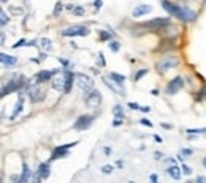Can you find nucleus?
Returning a JSON list of instances; mask_svg holds the SVG:
<instances>
[{"instance_id":"f257e3e1","label":"nucleus","mask_w":206,"mask_h":183,"mask_svg":"<svg viewBox=\"0 0 206 183\" xmlns=\"http://www.w3.org/2000/svg\"><path fill=\"white\" fill-rule=\"evenodd\" d=\"M162 6H164L170 14H173L179 21H184V22H190V21L195 19V13L192 10H189L187 6H178L175 3L168 2V0H162Z\"/></svg>"},{"instance_id":"f03ea898","label":"nucleus","mask_w":206,"mask_h":183,"mask_svg":"<svg viewBox=\"0 0 206 183\" xmlns=\"http://www.w3.org/2000/svg\"><path fill=\"white\" fill-rule=\"evenodd\" d=\"M76 84H78V87H79L84 93H89V92L94 90V81L87 76V74L78 73V74H76Z\"/></svg>"},{"instance_id":"7ed1b4c3","label":"nucleus","mask_w":206,"mask_h":183,"mask_svg":"<svg viewBox=\"0 0 206 183\" xmlns=\"http://www.w3.org/2000/svg\"><path fill=\"white\" fill-rule=\"evenodd\" d=\"M86 35H89V30L84 25H71L62 30V36H86Z\"/></svg>"},{"instance_id":"20e7f679","label":"nucleus","mask_w":206,"mask_h":183,"mask_svg":"<svg viewBox=\"0 0 206 183\" xmlns=\"http://www.w3.org/2000/svg\"><path fill=\"white\" fill-rule=\"evenodd\" d=\"M178 63H179L178 57H164V59L157 63V70L162 71V73H165V71L171 70L173 67H176Z\"/></svg>"},{"instance_id":"39448f33","label":"nucleus","mask_w":206,"mask_h":183,"mask_svg":"<svg viewBox=\"0 0 206 183\" xmlns=\"http://www.w3.org/2000/svg\"><path fill=\"white\" fill-rule=\"evenodd\" d=\"M22 81H24L22 78H18V79L10 81V82H8V85H5V87L2 89V98H3V96H6V95H10L11 92L18 90L19 87H22V85H24V82H22Z\"/></svg>"},{"instance_id":"423d86ee","label":"nucleus","mask_w":206,"mask_h":183,"mask_svg":"<svg viewBox=\"0 0 206 183\" xmlns=\"http://www.w3.org/2000/svg\"><path fill=\"white\" fill-rule=\"evenodd\" d=\"M103 82H105V85L106 87H110L114 93H117V95H121V96H124V87H122V84H119V82H116L114 79H111L110 76H105L103 78Z\"/></svg>"},{"instance_id":"0eeeda50","label":"nucleus","mask_w":206,"mask_h":183,"mask_svg":"<svg viewBox=\"0 0 206 183\" xmlns=\"http://www.w3.org/2000/svg\"><path fill=\"white\" fill-rule=\"evenodd\" d=\"M92 120H94L92 115H81L76 120V123H75V130H78V131L87 130V128L92 125Z\"/></svg>"},{"instance_id":"6e6552de","label":"nucleus","mask_w":206,"mask_h":183,"mask_svg":"<svg viewBox=\"0 0 206 183\" xmlns=\"http://www.w3.org/2000/svg\"><path fill=\"white\" fill-rule=\"evenodd\" d=\"M102 103V95L99 90H92L87 93V96H86V104H87L89 107H97Z\"/></svg>"},{"instance_id":"1a4fd4ad","label":"nucleus","mask_w":206,"mask_h":183,"mask_svg":"<svg viewBox=\"0 0 206 183\" xmlns=\"http://www.w3.org/2000/svg\"><path fill=\"white\" fill-rule=\"evenodd\" d=\"M182 78H175V79H171L167 85V89H165V93L167 95H175L181 87H182Z\"/></svg>"},{"instance_id":"9d476101","label":"nucleus","mask_w":206,"mask_h":183,"mask_svg":"<svg viewBox=\"0 0 206 183\" xmlns=\"http://www.w3.org/2000/svg\"><path fill=\"white\" fill-rule=\"evenodd\" d=\"M76 144H78V142H71V144H65V145L57 147V148L52 152L51 159H57V158H62V156H67V155H68V148H71L73 145H76Z\"/></svg>"},{"instance_id":"9b49d317","label":"nucleus","mask_w":206,"mask_h":183,"mask_svg":"<svg viewBox=\"0 0 206 183\" xmlns=\"http://www.w3.org/2000/svg\"><path fill=\"white\" fill-rule=\"evenodd\" d=\"M167 25H170L168 17H156L152 21H149V22H146V27H149V29H162Z\"/></svg>"},{"instance_id":"f8f14e48","label":"nucleus","mask_w":206,"mask_h":183,"mask_svg":"<svg viewBox=\"0 0 206 183\" xmlns=\"http://www.w3.org/2000/svg\"><path fill=\"white\" fill-rule=\"evenodd\" d=\"M49 177V164L43 163L38 166V170H37V175H35V180L40 181V180H46Z\"/></svg>"},{"instance_id":"ddd939ff","label":"nucleus","mask_w":206,"mask_h":183,"mask_svg":"<svg viewBox=\"0 0 206 183\" xmlns=\"http://www.w3.org/2000/svg\"><path fill=\"white\" fill-rule=\"evenodd\" d=\"M54 74H56V71H40V73H37V76H35V82L37 84L48 82Z\"/></svg>"},{"instance_id":"4468645a","label":"nucleus","mask_w":206,"mask_h":183,"mask_svg":"<svg viewBox=\"0 0 206 183\" xmlns=\"http://www.w3.org/2000/svg\"><path fill=\"white\" fill-rule=\"evenodd\" d=\"M63 76H65V89H63V93H70L71 90V85H73V76L75 74L68 70L63 71Z\"/></svg>"},{"instance_id":"2eb2a0df","label":"nucleus","mask_w":206,"mask_h":183,"mask_svg":"<svg viewBox=\"0 0 206 183\" xmlns=\"http://www.w3.org/2000/svg\"><path fill=\"white\" fill-rule=\"evenodd\" d=\"M152 11V8H151L149 5H139V6H136L135 10H133V17H141V16H144V14H147V13H151Z\"/></svg>"},{"instance_id":"dca6fc26","label":"nucleus","mask_w":206,"mask_h":183,"mask_svg":"<svg viewBox=\"0 0 206 183\" xmlns=\"http://www.w3.org/2000/svg\"><path fill=\"white\" fill-rule=\"evenodd\" d=\"M52 89L54 90H59V92H63V89H65V76L63 78H54L52 79Z\"/></svg>"},{"instance_id":"f3484780","label":"nucleus","mask_w":206,"mask_h":183,"mask_svg":"<svg viewBox=\"0 0 206 183\" xmlns=\"http://www.w3.org/2000/svg\"><path fill=\"white\" fill-rule=\"evenodd\" d=\"M167 174L171 177V178H175V180H179L181 178V172H179V167L176 164H171L168 169H167Z\"/></svg>"},{"instance_id":"a211bd4d","label":"nucleus","mask_w":206,"mask_h":183,"mask_svg":"<svg viewBox=\"0 0 206 183\" xmlns=\"http://www.w3.org/2000/svg\"><path fill=\"white\" fill-rule=\"evenodd\" d=\"M22 104H24V98H22V96H19V100H18V103H16V106H14V111H13V114H11V120H14V118L18 117V114L22 111Z\"/></svg>"},{"instance_id":"6ab92c4d","label":"nucleus","mask_w":206,"mask_h":183,"mask_svg":"<svg viewBox=\"0 0 206 183\" xmlns=\"http://www.w3.org/2000/svg\"><path fill=\"white\" fill-rule=\"evenodd\" d=\"M0 60H2V63H5V65H14V63L18 62L16 60V57H13V55H6V54H0Z\"/></svg>"},{"instance_id":"aec40b11","label":"nucleus","mask_w":206,"mask_h":183,"mask_svg":"<svg viewBox=\"0 0 206 183\" xmlns=\"http://www.w3.org/2000/svg\"><path fill=\"white\" fill-rule=\"evenodd\" d=\"M29 175H30V170H29V166L24 163L22 164V175L19 177V183H26L29 180Z\"/></svg>"},{"instance_id":"412c9836","label":"nucleus","mask_w":206,"mask_h":183,"mask_svg":"<svg viewBox=\"0 0 206 183\" xmlns=\"http://www.w3.org/2000/svg\"><path fill=\"white\" fill-rule=\"evenodd\" d=\"M110 78L114 79L119 84H124V81H125V76H122V74H117V73H110Z\"/></svg>"},{"instance_id":"4be33fe9","label":"nucleus","mask_w":206,"mask_h":183,"mask_svg":"<svg viewBox=\"0 0 206 183\" xmlns=\"http://www.w3.org/2000/svg\"><path fill=\"white\" fill-rule=\"evenodd\" d=\"M41 46H43V49H45V51H51V41L49 40H46V38H43L41 40Z\"/></svg>"},{"instance_id":"5701e85b","label":"nucleus","mask_w":206,"mask_h":183,"mask_svg":"<svg viewBox=\"0 0 206 183\" xmlns=\"http://www.w3.org/2000/svg\"><path fill=\"white\" fill-rule=\"evenodd\" d=\"M187 133L189 134H204L206 128H198V130H192V128H190V130H187Z\"/></svg>"},{"instance_id":"b1692460","label":"nucleus","mask_w":206,"mask_h":183,"mask_svg":"<svg viewBox=\"0 0 206 183\" xmlns=\"http://www.w3.org/2000/svg\"><path fill=\"white\" fill-rule=\"evenodd\" d=\"M111 36H113V33H110V32H102V33H100V40H102V41L111 40Z\"/></svg>"},{"instance_id":"393cba45","label":"nucleus","mask_w":206,"mask_h":183,"mask_svg":"<svg viewBox=\"0 0 206 183\" xmlns=\"http://www.w3.org/2000/svg\"><path fill=\"white\" fill-rule=\"evenodd\" d=\"M108 46H110V49L114 51V52L119 51V43H117V41H110V44H108Z\"/></svg>"},{"instance_id":"a878e982","label":"nucleus","mask_w":206,"mask_h":183,"mask_svg":"<svg viewBox=\"0 0 206 183\" xmlns=\"http://www.w3.org/2000/svg\"><path fill=\"white\" fill-rule=\"evenodd\" d=\"M146 73H147V70H139V71L135 74V76H133V79H135V81H139V78H141V76H144Z\"/></svg>"},{"instance_id":"bb28decb","label":"nucleus","mask_w":206,"mask_h":183,"mask_svg":"<svg viewBox=\"0 0 206 183\" xmlns=\"http://www.w3.org/2000/svg\"><path fill=\"white\" fill-rule=\"evenodd\" d=\"M0 17H2V21H0V24H2V25H5V24L8 22V17H6L5 11H0Z\"/></svg>"},{"instance_id":"cd10ccee","label":"nucleus","mask_w":206,"mask_h":183,"mask_svg":"<svg viewBox=\"0 0 206 183\" xmlns=\"http://www.w3.org/2000/svg\"><path fill=\"white\" fill-rule=\"evenodd\" d=\"M122 118H124V115H116V118H114V126H119V125H121L122 123Z\"/></svg>"},{"instance_id":"c85d7f7f","label":"nucleus","mask_w":206,"mask_h":183,"mask_svg":"<svg viewBox=\"0 0 206 183\" xmlns=\"http://www.w3.org/2000/svg\"><path fill=\"white\" fill-rule=\"evenodd\" d=\"M113 112H114V115H124V112H122V107H121V106H116L114 109H113Z\"/></svg>"},{"instance_id":"c756f323","label":"nucleus","mask_w":206,"mask_h":183,"mask_svg":"<svg viewBox=\"0 0 206 183\" xmlns=\"http://www.w3.org/2000/svg\"><path fill=\"white\" fill-rule=\"evenodd\" d=\"M102 172H103V174H111V172H113V166H103Z\"/></svg>"},{"instance_id":"7c9ffc66","label":"nucleus","mask_w":206,"mask_h":183,"mask_svg":"<svg viewBox=\"0 0 206 183\" xmlns=\"http://www.w3.org/2000/svg\"><path fill=\"white\" fill-rule=\"evenodd\" d=\"M62 8H63V5H62V3H56V8H54V14L57 16V14L62 11Z\"/></svg>"},{"instance_id":"2f4dec72","label":"nucleus","mask_w":206,"mask_h":183,"mask_svg":"<svg viewBox=\"0 0 206 183\" xmlns=\"http://www.w3.org/2000/svg\"><path fill=\"white\" fill-rule=\"evenodd\" d=\"M182 172H184L186 175H190V174H192V169H190L189 166H186V164H182Z\"/></svg>"},{"instance_id":"473e14b6","label":"nucleus","mask_w":206,"mask_h":183,"mask_svg":"<svg viewBox=\"0 0 206 183\" xmlns=\"http://www.w3.org/2000/svg\"><path fill=\"white\" fill-rule=\"evenodd\" d=\"M73 13L76 14V16H81V14H84V10H83V8H78V6H75Z\"/></svg>"},{"instance_id":"72a5a7b5","label":"nucleus","mask_w":206,"mask_h":183,"mask_svg":"<svg viewBox=\"0 0 206 183\" xmlns=\"http://www.w3.org/2000/svg\"><path fill=\"white\" fill-rule=\"evenodd\" d=\"M139 123H141V125H146V126H152V123H151L147 118H141V120H139Z\"/></svg>"},{"instance_id":"f704fd0d","label":"nucleus","mask_w":206,"mask_h":183,"mask_svg":"<svg viewBox=\"0 0 206 183\" xmlns=\"http://www.w3.org/2000/svg\"><path fill=\"white\" fill-rule=\"evenodd\" d=\"M181 153H182V155H186V156H190V155H192V150H189V148H182V150H181Z\"/></svg>"},{"instance_id":"c9c22d12","label":"nucleus","mask_w":206,"mask_h":183,"mask_svg":"<svg viewBox=\"0 0 206 183\" xmlns=\"http://www.w3.org/2000/svg\"><path fill=\"white\" fill-rule=\"evenodd\" d=\"M94 6H95V10H100V8H102V0H95V2H94Z\"/></svg>"},{"instance_id":"e433bc0d","label":"nucleus","mask_w":206,"mask_h":183,"mask_svg":"<svg viewBox=\"0 0 206 183\" xmlns=\"http://www.w3.org/2000/svg\"><path fill=\"white\" fill-rule=\"evenodd\" d=\"M24 43H26V40H19L16 44H13V48L16 49V48H19V46H24Z\"/></svg>"},{"instance_id":"4c0bfd02","label":"nucleus","mask_w":206,"mask_h":183,"mask_svg":"<svg viewBox=\"0 0 206 183\" xmlns=\"http://www.w3.org/2000/svg\"><path fill=\"white\" fill-rule=\"evenodd\" d=\"M128 107H132V109H139V106L136 103H128Z\"/></svg>"},{"instance_id":"58836bf2","label":"nucleus","mask_w":206,"mask_h":183,"mask_svg":"<svg viewBox=\"0 0 206 183\" xmlns=\"http://www.w3.org/2000/svg\"><path fill=\"white\" fill-rule=\"evenodd\" d=\"M139 111H143V112H149V111H151V107H149V106H143V107H139Z\"/></svg>"},{"instance_id":"ea45409f","label":"nucleus","mask_w":206,"mask_h":183,"mask_svg":"<svg viewBox=\"0 0 206 183\" xmlns=\"http://www.w3.org/2000/svg\"><path fill=\"white\" fill-rule=\"evenodd\" d=\"M65 8H67V10H68V11H73V10H75V5L68 3V5H65Z\"/></svg>"},{"instance_id":"a19ab883","label":"nucleus","mask_w":206,"mask_h":183,"mask_svg":"<svg viewBox=\"0 0 206 183\" xmlns=\"http://www.w3.org/2000/svg\"><path fill=\"white\" fill-rule=\"evenodd\" d=\"M103 153H105V155H111V148L105 147V148H103Z\"/></svg>"},{"instance_id":"79ce46f5","label":"nucleus","mask_w":206,"mask_h":183,"mask_svg":"<svg viewBox=\"0 0 206 183\" xmlns=\"http://www.w3.org/2000/svg\"><path fill=\"white\" fill-rule=\"evenodd\" d=\"M197 181H200V183H204V181H206V178H204V177H198V178H197Z\"/></svg>"},{"instance_id":"37998d69","label":"nucleus","mask_w":206,"mask_h":183,"mask_svg":"<svg viewBox=\"0 0 206 183\" xmlns=\"http://www.w3.org/2000/svg\"><path fill=\"white\" fill-rule=\"evenodd\" d=\"M154 139H156V142H162V137L160 136H154Z\"/></svg>"},{"instance_id":"c03bdc74","label":"nucleus","mask_w":206,"mask_h":183,"mask_svg":"<svg viewBox=\"0 0 206 183\" xmlns=\"http://www.w3.org/2000/svg\"><path fill=\"white\" fill-rule=\"evenodd\" d=\"M151 181H157V175H151Z\"/></svg>"},{"instance_id":"a18cd8bd","label":"nucleus","mask_w":206,"mask_h":183,"mask_svg":"<svg viewBox=\"0 0 206 183\" xmlns=\"http://www.w3.org/2000/svg\"><path fill=\"white\" fill-rule=\"evenodd\" d=\"M203 166H204V169H206V158L203 159Z\"/></svg>"},{"instance_id":"49530a36","label":"nucleus","mask_w":206,"mask_h":183,"mask_svg":"<svg viewBox=\"0 0 206 183\" xmlns=\"http://www.w3.org/2000/svg\"><path fill=\"white\" fill-rule=\"evenodd\" d=\"M2 2H3V3H5V2H6V0H2Z\"/></svg>"}]
</instances>
